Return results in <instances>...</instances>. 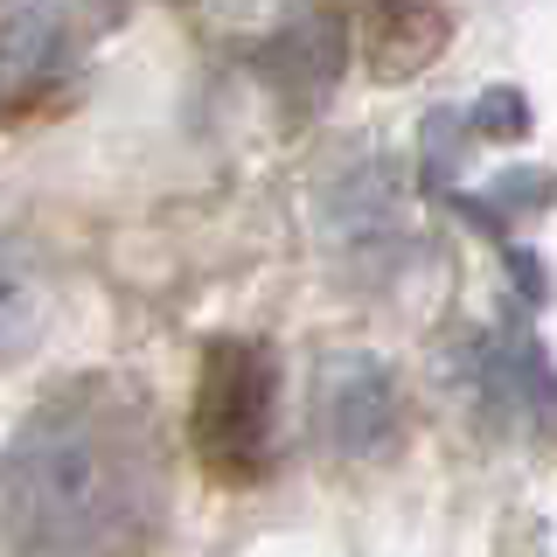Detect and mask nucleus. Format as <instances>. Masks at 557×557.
<instances>
[{
  "mask_svg": "<svg viewBox=\"0 0 557 557\" xmlns=\"http://www.w3.org/2000/svg\"><path fill=\"white\" fill-rule=\"evenodd\" d=\"M161 516V425L112 376L63 383L0 453V530L14 557H139Z\"/></svg>",
  "mask_w": 557,
  "mask_h": 557,
  "instance_id": "obj_1",
  "label": "nucleus"
},
{
  "mask_svg": "<svg viewBox=\"0 0 557 557\" xmlns=\"http://www.w3.org/2000/svg\"><path fill=\"white\" fill-rule=\"evenodd\" d=\"M188 446L216 487H265L278 460V362L265 342L223 335L202 348L188 397Z\"/></svg>",
  "mask_w": 557,
  "mask_h": 557,
  "instance_id": "obj_2",
  "label": "nucleus"
},
{
  "mask_svg": "<svg viewBox=\"0 0 557 557\" xmlns=\"http://www.w3.org/2000/svg\"><path fill=\"white\" fill-rule=\"evenodd\" d=\"M342 8H348V22H356L362 63H370L383 84L418 77L453 35V14L440 0H342Z\"/></svg>",
  "mask_w": 557,
  "mask_h": 557,
  "instance_id": "obj_3",
  "label": "nucleus"
},
{
  "mask_svg": "<svg viewBox=\"0 0 557 557\" xmlns=\"http://www.w3.org/2000/svg\"><path fill=\"white\" fill-rule=\"evenodd\" d=\"M321 411H327V440H335V453H348V460H370V453H383L397 440V383L370 356L327 362Z\"/></svg>",
  "mask_w": 557,
  "mask_h": 557,
  "instance_id": "obj_4",
  "label": "nucleus"
},
{
  "mask_svg": "<svg viewBox=\"0 0 557 557\" xmlns=\"http://www.w3.org/2000/svg\"><path fill=\"white\" fill-rule=\"evenodd\" d=\"M42 342V286L22 258L0 244V362H22Z\"/></svg>",
  "mask_w": 557,
  "mask_h": 557,
  "instance_id": "obj_5",
  "label": "nucleus"
}]
</instances>
